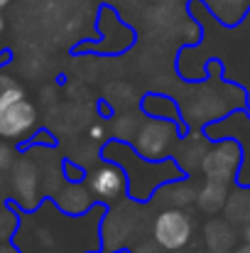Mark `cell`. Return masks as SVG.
Masks as SVG:
<instances>
[{"mask_svg":"<svg viewBox=\"0 0 250 253\" xmlns=\"http://www.w3.org/2000/svg\"><path fill=\"white\" fill-rule=\"evenodd\" d=\"M177 143H179V123L150 116V118H143L130 145L135 148L140 158L150 163H162L174 153Z\"/></svg>","mask_w":250,"mask_h":253,"instance_id":"6da1fadb","label":"cell"},{"mask_svg":"<svg viewBox=\"0 0 250 253\" xmlns=\"http://www.w3.org/2000/svg\"><path fill=\"white\" fill-rule=\"evenodd\" d=\"M152 239L162 251H184L194 239V221L184 209H162L152 221Z\"/></svg>","mask_w":250,"mask_h":253,"instance_id":"7a4b0ae2","label":"cell"},{"mask_svg":"<svg viewBox=\"0 0 250 253\" xmlns=\"http://www.w3.org/2000/svg\"><path fill=\"white\" fill-rule=\"evenodd\" d=\"M86 184H88L96 202L115 204L128 192V174L123 172V165L108 160V163H103V165H98L88 172Z\"/></svg>","mask_w":250,"mask_h":253,"instance_id":"3957f363","label":"cell"},{"mask_svg":"<svg viewBox=\"0 0 250 253\" xmlns=\"http://www.w3.org/2000/svg\"><path fill=\"white\" fill-rule=\"evenodd\" d=\"M12 197L22 211H32L39 207V192H42V169L30 158H20L12 165Z\"/></svg>","mask_w":250,"mask_h":253,"instance_id":"277c9868","label":"cell"},{"mask_svg":"<svg viewBox=\"0 0 250 253\" xmlns=\"http://www.w3.org/2000/svg\"><path fill=\"white\" fill-rule=\"evenodd\" d=\"M241 168V148L233 140H221L216 145H209L204 160H201V172L206 179L216 182H231Z\"/></svg>","mask_w":250,"mask_h":253,"instance_id":"5b68a950","label":"cell"},{"mask_svg":"<svg viewBox=\"0 0 250 253\" xmlns=\"http://www.w3.org/2000/svg\"><path fill=\"white\" fill-rule=\"evenodd\" d=\"M37 128V108L27 98L12 103L0 116V140H22Z\"/></svg>","mask_w":250,"mask_h":253,"instance_id":"8992f818","label":"cell"},{"mask_svg":"<svg viewBox=\"0 0 250 253\" xmlns=\"http://www.w3.org/2000/svg\"><path fill=\"white\" fill-rule=\"evenodd\" d=\"M228 111V101L223 96V91H216V88H206V91H196L194 98H189V106L184 108V116L189 118V123H209V121H216L221 116H226Z\"/></svg>","mask_w":250,"mask_h":253,"instance_id":"52a82bcc","label":"cell"},{"mask_svg":"<svg viewBox=\"0 0 250 253\" xmlns=\"http://www.w3.org/2000/svg\"><path fill=\"white\" fill-rule=\"evenodd\" d=\"M54 204H57L64 214H69V216H83V214H88V211L96 207V199H93L88 184H83L81 179H79V182H71V179H69L67 184H62V187L57 189Z\"/></svg>","mask_w":250,"mask_h":253,"instance_id":"ba28073f","label":"cell"},{"mask_svg":"<svg viewBox=\"0 0 250 253\" xmlns=\"http://www.w3.org/2000/svg\"><path fill=\"white\" fill-rule=\"evenodd\" d=\"M206 150H209L206 140L199 133H191V135H186V138H181L177 143V148H174V158L177 160L174 163L181 168L184 174H191V169L201 168V160H204Z\"/></svg>","mask_w":250,"mask_h":253,"instance_id":"9c48e42d","label":"cell"},{"mask_svg":"<svg viewBox=\"0 0 250 253\" xmlns=\"http://www.w3.org/2000/svg\"><path fill=\"white\" fill-rule=\"evenodd\" d=\"M196 189L199 187H194V182L179 177V179H172L160 187L157 199L165 204V209H184L191 202H196Z\"/></svg>","mask_w":250,"mask_h":253,"instance_id":"30bf717a","label":"cell"},{"mask_svg":"<svg viewBox=\"0 0 250 253\" xmlns=\"http://www.w3.org/2000/svg\"><path fill=\"white\" fill-rule=\"evenodd\" d=\"M204 241H206L209 253H233L236 234L231 229V221L228 219H211L204 226Z\"/></svg>","mask_w":250,"mask_h":253,"instance_id":"8fae6325","label":"cell"},{"mask_svg":"<svg viewBox=\"0 0 250 253\" xmlns=\"http://www.w3.org/2000/svg\"><path fill=\"white\" fill-rule=\"evenodd\" d=\"M226 202H228V184L226 182L206 179L196 189V207L204 214H209V216H216L218 211H223Z\"/></svg>","mask_w":250,"mask_h":253,"instance_id":"7c38bea8","label":"cell"},{"mask_svg":"<svg viewBox=\"0 0 250 253\" xmlns=\"http://www.w3.org/2000/svg\"><path fill=\"white\" fill-rule=\"evenodd\" d=\"M226 211V219L231 224H250V189L248 187H241L236 192H228V202L223 207Z\"/></svg>","mask_w":250,"mask_h":253,"instance_id":"4fadbf2b","label":"cell"},{"mask_svg":"<svg viewBox=\"0 0 250 253\" xmlns=\"http://www.w3.org/2000/svg\"><path fill=\"white\" fill-rule=\"evenodd\" d=\"M206 2L214 10V15L226 25H236L250 5V0H206Z\"/></svg>","mask_w":250,"mask_h":253,"instance_id":"5bb4252c","label":"cell"},{"mask_svg":"<svg viewBox=\"0 0 250 253\" xmlns=\"http://www.w3.org/2000/svg\"><path fill=\"white\" fill-rule=\"evenodd\" d=\"M143 111L147 116H152V118H167V121H177L179 123V108L167 96H155V93L147 96L143 101Z\"/></svg>","mask_w":250,"mask_h":253,"instance_id":"9a60e30c","label":"cell"},{"mask_svg":"<svg viewBox=\"0 0 250 253\" xmlns=\"http://www.w3.org/2000/svg\"><path fill=\"white\" fill-rule=\"evenodd\" d=\"M140 123H143L140 113H120V116L113 121V135H115V140L133 143V138H135Z\"/></svg>","mask_w":250,"mask_h":253,"instance_id":"2e32d148","label":"cell"},{"mask_svg":"<svg viewBox=\"0 0 250 253\" xmlns=\"http://www.w3.org/2000/svg\"><path fill=\"white\" fill-rule=\"evenodd\" d=\"M15 165V150L7 143H0V172L10 169Z\"/></svg>","mask_w":250,"mask_h":253,"instance_id":"e0dca14e","label":"cell"},{"mask_svg":"<svg viewBox=\"0 0 250 253\" xmlns=\"http://www.w3.org/2000/svg\"><path fill=\"white\" fill-rule=\"evenodd\" d=\"M88 138H91L93 143L103 140V138H106V128H103V123H93V126L88 128Z\"/></svg>","mask_w":250,"mask_h":253,"instance_id":"ac0fdd59","label":"cell"},{"mask_svg":"<svg viewBox=\"0 0 250 253\" xmlns=\"http://www.w3.org/2000/svg\"><path fill=\"white\" fill-rule=\"evenodd\" d=\"M160 246H152V244H143V246H138L133 253H157Z\"/></svg>","mask_w":250,"mask_h":253,"instance_id":"d6986e66","label":"cell"},{"mask_svg":"<svg viewBox=\"0 0 250 253\" xmlns=\"http://www.w3.org/2000/svg\"><path fill=\"white\" fill-rule=\"evenodd\" d=\"M241 239H243V244H250V224L241 226Z\"/></svg>","mask_w":250,"mask_h":253,"instance_id":"ffe728a7","label":"cell"},{"mask_svg":"<svg viewBox=\"0 0 250 253\" xmlns=\"http://www.w3.org/2000/svg\"><path fill=\"white\" fill-rule=\"evenodd\" d=\"M233 253H250V244H241V246H236Z\"/></svg>","mask_w":250,"mask_h":253,"instance_id":"44dd1931","label":"cell"},{"mask_svg":"<svg viewBox=\"0 0 250 253\" xmlns=\"http://www.w3.org/2000/svg\"><path fill=\"white\" fill-rule=\"evenodd\" d=\"M2 30H5V20H2V12H0V40H2Z\"/></svg>","mask_w":250,"mask_h":253,"instance_id":"7402d4cb","label":"cell"},{"mask_svg":"<svg viewBox=\"0 0 250 253\" xmlns=\"http://www.w3.org/2000/svg\"><path fill=\"white\" fill-rule=\"evenodd\" d=\"M7 2H12V0H0V10H2V7H5Z\"/></svg>","mask_w":250,"mask_h":253,"instance_id":"603a6c76","label":"cell"},{"mask_svg":"<svg viewBox=\"0 0 250 253\" xmlns=\"http://www.w3.org/2000/svg\"><path fill=\"white\" fill-rule=\"evenodd\" d=\"M96 253H98V251H96Z\"/></svg>","mask_w":250,"mask_h":253,"instance_id":"cb8c5ba5","label":"cell"}]
</instances>
